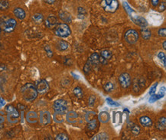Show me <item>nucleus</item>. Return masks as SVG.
Segmentation results:
<instances>
[{
	"label": "nucleus",
	"mask_w": 166,
	"mask_h": 140,
	"mask_svg": "<svg viewBox=\"0 0 166 140\" xmlns=\"http://www.w3.org/2000/svg\"><path fill=\"white\" fill-rule=\"evenodd\" d=\"M22 97L27 102H31L35 100L38 96V91L35 88V86L32 83H28L22 87L21 90Z\"/></svg>",
	"instance_id": "obj_1"
},
{
	"label": "nucleus",
	"mask_w": 166,
	"mask_h": 140,
	"mask_svg": "<svg viewBox=\"0 0 166 140\" xmlns=\"http://www.w3.org/2000/svg\"><path fill=\"white\" fill-rule=\"evenodd\" d=\"M17 22L12 18H2L0 19V29L5 32L9 33L15 30Z\"/></svg>",
	"instance_id": "obj_2"
},
{
	"label": "nucleus",
	"mask_w": 166,
	"mask_h": 140,
	"mask_svg": "<svg viewBox=\"0 0 166 140\" xmlns=\"http://www.w3.org/2000/svg\"><path fill=\"white\" fill-rule=\"evenodd\" d=\"M5 111L7 113V120L11 124L17 123L19 120V112L13 106L8 105L5 107Z\"/></svg>",
	"instance_id": "obj_3"
},
{
	"label": "nucleus",
	"mask_w": 166,
	"mask_h": 140,
	"mask_svg": "<svg viewBox=\"0 0 166 140\" xmlns=\"http://www.w3.org/2000/svg\"><path fill=\"white\" fill-rule=\"evenodd\" d=\"M55 34L58 37L68 38L71 34V31L68 24L60 23L55 28Z\"/></svg>",
	"instance_id": "obj_4"
},
{
	"label": "nucleus",
	"mask_w": 166,
	"mask_h": 140,
	"mask_svg": "<svg viewBox=\"0 0 166 140\" xmlns=\"http://www.w3.org/2000/svg\"><path fill=\"white\" fill-rule=\"evenodd\" d=\"M101 6L106 12L113 13L117 10L119 7V3L117 0H102Z\"/></svg>",
	"instance_id": "obj_5"
},
{
	"label": "nucleus",
	"mask_w": 166,
	"mask_h": 140,
	"mask_svg": "<svg viewBox=\"0 0 166 140\" xmlns=\"http://www.w3.org/2000/svg\"><path fill=\"white\" fill-rule=\"evenodd\" d=\"M53 109L55 110V113H58L65 114L67 110H68V103L67 101L62 99H59L55 101L53 104Z\"/></svg>",
	"instance_id": "obj_6"
},
{
	"label": "nucleus",
	"mask_w": 166,
	"mask_h": 140,
	"mask_svg": "<svg viewBox=\"0 0 166 140\" xmlns=\"http://www.w3.org/2000/svg\"><path fill=\"white\" fill-rule=\"evenodd\" d=\"M125 41L129 44H135L139 40V34L134 29H129L125 34Z\"/></svg>",
	"instance_id": "obj_7"
},
{
	"label": "nucleus",
	"mask_w": 166,
	"mask_h": 140,
	"mask_svg": "<svg viewBox=\"0 0 166 140\" xmlns=\"http://www.w3.org/2000/svg\"><path fill=\"white\" fill-rule=\"evenodd\" d=\"M35 88L38 91V94H44L49 90V84L46 80H40L37 82Z\"/></svg>",
	"instance_id": "obj_8"
},
{
	"label": "nucleus",
	"mask_w": 166,
	"mask_h": 140,
	"mask_svg": "<svg viewBox=\"0 0 166 140\" xmlns=\"http://www.w3.org/2000/svg\"><path fill=\"white\" fill-rule=\"evenodd\" d=\"M119 82L122 88L129 87L131 85V77L128 73H122L119 77Z\"/></svg>",
	"instance_id": "obj_9"
},
{
	"label": "nucleus",
	"mask_w": 166,
	"mask_h": 140,
	"mask_svg": "<svg viewBox=\"0 0 166 140\" xmlns=\"http://www.w3.org/2000/svg\"><path fill=\"white\" fill-rule=\"evenodd\" d=\"M40 123L42 126H47L50 124L51 121V116L50 112L48 111H42L40 113V116L38 118Z\"/></svg>",
	"instance_id": "obj_10"
},
{
	"label": "nucleus",
	"mask_w": 166,
	"mask_h": 140,
	"mask_svg": "<svg viewBox=\"0 0 166 140\" xmlns=\"http://www.w3.org/2000/svg\"><path fill=\"white\" fill-rule=\"evenodd\" d=\"M57 24H58V20H57V18L55 16H49L45 20V25L48 29H55Z\"/></svg>",
	"instance_id": "obj_11"
},
{
	"label": "nucleus",
	"mask_w": 166,
	"mask_h": 140,
	"mask_svg": "<svg viewBox=\"0 0 166 140\" xmlns=\"http://www.w3.org/2000/svg\"><path fill=\"white\" fill-rule=\"evenodd\" d=\"M26 118L27 122L31 124H34V123H38V115L36 112L35 111H29L26 113Z\"/></svg>",
	"instance_id": "obj_12"
},
{
	"label": "nucleus",
	"mask_w": 166,
	"mask_h": 140,
	"mask_svg": "<svg viewBox=\"0 0 166 140\" xmlns=\"http://www.w3.org/2000/svg\"><path fill=\"white\" fill-rule=\"evenodd\" d=\"M78 119V114L75 111H69L66 113V120L69 123H76Z\"/></svg>",
	"instance_id": "obj_13"
},
{
	"label": "nucleus",
	"mask_w": 166,
	"mask_h": 140,
	"mask_svg": "<svg viewBox=\"0 0 166 140\" xmlns=\"http://www.w3.org/2000/svg\"><path fill=\"white\" fill-rule=\"evenodd\" d=\"M165 87H163L161 88V90H160V91L158 92V94H152V95H151L150 98H149V103H154V102H155V101L158 100L162 98V97L165 96Z\"/></svg>",
	"instance_id": "obj_14"
},
{
	"label": "nucleus",
	"mask_w": 166,
	"mask_h": 140,
	"mask_svg": "<svg viewBox=\"0 0 166 140\" xmlns=\"http://www.w3.org/2000/svg\"><path fill=\"white\" fill-rule=\"evenodd\" d=\"M131 18L132 20L133 21L135 24H136L137 25H139V26L142 27V28H143V27H146L147 25H148V22H147L146 20L143 17H136V18L131 17Z\"/></svg>",
	"instance_id": "obj_15"
},
{
	"label": "nucleus",
	"mask_w": 166,
	"mask_h": 140,
	"mask_svg": "<svg viewBox=\"0 0 166 140\" xmlns=\"http://www.w3.org/2000/svg\"><path fill=\"white\" fill-rule=\"evenodd\" d=\"M59 17L63 22H67V23H70L72 21V18H71V15L70 13H68V12L66 11H61L59 13Z\"/></svg>",
	"instance_id": "obj_16"
},
{
	"label": "nucleus",
	"mask_w": 166,
	"mask_h": 140,
	"mask_svg": "<svg viewBox=\"0 0 166 140\" xmlns=\"http://www.w3.org/2000/svg\"><path fill=\"white\" fill-rule=\"evenodd\" d=\"M13 13L15 17L20 20H23L25 18V16H26L25 12L24 9H22V8H15V9H14Z\"/></svg>",
	"instance_id": "obj_17"
},
{
	"label": "nucleus",
	"mask_w": 166,
	"mask_h": 140,
	"mask_svg": "<svg viewBox=\"0 0 166 140\" xmlns=\"http://www.w3.org/2000/svg\"><path fill=\"white\" fill-rule=\"evenodd\" d=\"M99 121L102 123H108L110 120V116L107 112H101L98 116Z\"/></svg>",
	"instance_id": "obj_18"
},
{
	"label": "nucleus",
	"mask_w": 166,
	"mask_h": 140,
	"mask_svg": "<svg viewBox=\"0 0 166 140\" xmlns=\"http://www.w3.org/2000/svg\"><path fill=\"white\" fill-rule=\"evenodd\" d=\"M139 122L140 123H141V125L145 127H149L152 125V121L151 119L146 116L140 117Z\"/></svg>",
	"instance_id": "obj_19"
},
{
	"label": "nucleus",
	"mask_w": 166,
	"mask_h": 140,
	"mask_svg": "<svg viewBox=\"0 0 166 140\" xmlns=\"http://www.w3.org/2000/svg\"><path fill=\"white\" fill-rule=\"evenodd\" d=\"M155 126L157 127L159 130H165L166 127V120L165 117H162L158 121V123L155 124Z\"/></svg>",
	"instance_id": "obj_20"
},
{
	"label": "nucleus",
	"mask_w": 166,
	"mask_h": 140,
	"mask_svg": "<svg viewBox=\"0 0 166 140\" xmlns=\"http://www.w3.org/2000/svg\"><path fill=\"white\" fill-rule=\"evenodd\" d=\"M141 34H142V38L146 40H149L151 37V31L146 27H143L141 29Z\"/></svg>",
	"instance_id": "obj_21"
},
{
	"label": "nucleus",
	"mask_w": 166,
	"mask_h": 140,
	"mask_svg": "<svg viewBox=\"0 0 166 140\" xmlns=\"http://www.w3.org/2000/svg\"><path fill=\"white\" fill-rule=\"evenodd\" d=\"M100 57H99V55L97 53H94L93 55L90 56V57L89 58V61H90L92 65H97L99 63H100Z\"/></svg>",
	"instance_id": "obj_22"
},
{
	"label": "nucleus",
	"mask_w": 166,
	"mask_h": 140,
	"mask_svg": "<svg viewBox=\"0 0 166 140\" xmlns=\"http://www.w3.org/2000/svg\"><path fill=\"white\" fill-rule=\"evenodd\" d=\"M57 48L59 51H63L67 50L68 48V42H66L65 41H59V42L57 43V45H56Z\"/></svg>",
	"instance_id": "obj_23"
},
{
	"label": "nucleus",
	"mask_w": 166,
	"mask_h": 140,
	"mask_svg": "<svg viewBox=\"0 0 166 140\" xmlns=\"http://www.w3.org/2000/svg\"><path fill=\"white\" fill-rule=\"evenodd\" d=\"M93 140H107L109 139V136L107 135L105 132H100V133H98L95 135L94 136H93V138L91 139Z\"/></svg>",
	"instance_id": "obj_24"
},
{
	"label": "nucleus",
	"mask_w": 166,
	"mask_h": 140,
	"mask_svg": "<svg viewBox=\"0 0 166 140\" xmlns=\"http://www.w3.org/2000/svg\"><path fill=\"white\" fill-rule=\"evenodd\" d=\"M112 55H113L112 52L109 50H103L100 53V57L106 61L110 59L112 57Z\"/></svg>",
	"instance_id": "obj_25"
},
{
	"label": "nucleus",
	"mask_w": 166,
	"mask_h": 140,
	"mask_svg": "<svg viewBox=\"0 0 166 140\" xmlns=\"http://www.w3.org/2000/svg\"><path fill=\"white\" fill-rule=\"evenodd\" d=\"M64 114L58 113H55L54 114V120L57 123H63L64 121Z\"/></svg>",
	"instance_id": "obj_26"
},
{
	"label": "nucleus",
	"mask_w": 166,
	"mask_h": 140,
	"mask_svg": "<svg viewBox=\"0 0 166 140\" xmlns=\"http://www.w3.org/2000/svg\"><path fill=\"white\" fill-rule=\"evenodd\" d=\"M96 114L94 111H89L85 114V120L87 122H90L94 119H96Z\"/></svg>",
	"instance_id": "obj_27"
},
{
	"label": "nucleus",
	"mask_w": 166,
	"mask_h": 140,
	"mask_svg": "<svg viewBox=\"0 0 166 140\" xmlns=\"http://www.w3.org/2000/svg\"><path fill=\"white\" fill-rule=\"evenodd\" d=\"M32 20L35 22V23L40 24V23H42V22H43L44 17H43V16H42V14L36 13L32 16Z\"/></svg>",
	"instance_id": "obj_28"
},
{
	"label": "nucleus",
	"mask_w": 166,
	"mask_h": 140,
	"mask_svg": "<svg viewBox=\"0 0 166 140\" xmlns=\"http://www.w3.org/2000/svg\"><path fill=\"white\" fill-rule=\"evenodd\" d=\"M9 8V2L7 0H0V10L5 11Z\"/></svg>",
	"instance_id": "obj_29"
},
{
	"label": "nucleus",
	"mask_w": 166,
	"mask_h": 140,
	"mask_svg": "<svg viewBox=\"0 0 166 140\" xmlns=\"http://www.w3.org/2000/svg\"><path fill=\"white\" fill-rule=\"evenodd\" d=\"M74 94L75 96H76L78 99L83 98V91H82V89H81V87H75L74 90Z\"/></svg>",
	"instance_id": "obj_30"
},
{
	"label": "nucleus",
	"mask_w": 166,
	"mask_h": 140,
	"mask_svg": "<svg viewBox=\"0 0 166 140\" xmlns=\"http://www.w3.org/2000/svg\"><path fill=\"white\" fill-rule=\"evenodd\" d=\"M87 129H89V130H94V129H96V126H97L96 119H94V120L90 121V122H87Z\"/></svg>",
	"instance_id": "obj_31"
},
{
	"label": "nucleus",
	"mask_w": 166,
	"mask_h": 140,
	"mask_svg": "<svg viewBox=\"0 0 166 140\" xmlns=\"http://www.w3.org/2000/svg\"><path fill=\"white\" fill-rule=\"evenodd\" d=\"M130 129H131V132L134 135H138V134L140 132V128L137 125L133 124V123H132V125L130 126Z\"/></svg>",
	"instance_id": "obj_32"
},
{
	"label": "nucleus",
	"mask_w": 166,
	"mask_h": 140,
	"mask_svg": "<svg viewBox=\"0 0 166 140\" xmlns=\"http://www.w3.org/2000/svg\"><path fill=\"white\" fill-rule=\"evenodd\" d=\"M104 90H105V91H107V92H111V91H113V90H114V85L111 82H108V83H106L105 86H104Z\"/></svg>",
	"instance_id": "obj_33"
},
{
	"label": "nucleus",
	"mask_w": 166,
	"mask_h": 140,
	"mask_svg": "<svg viewBox=\"0 0 166 140\" xmlns=\"http://www.w3.org/2000/svg\"><path fill=\"white\" fill-rule=\"evenodd\" d=\"M122 5H123L124 9H126V11L127 12V13L129 14V15H131L132 12H133V10L131 9V7L129 6L126 2H123V3H122Z\"/></svg>",
	"instance_id": "obj_34"
},
{
	"label": "nucleus",
	"mask_w": 166,
	"mask_h": 140,
	"mask_svg": "<svg viewBox=\"0 0 166 140\" xmlns=\"http://www.w3.org/2000/svg\"><path fill=\"white\" fill-rule=\"evenodd\" d=\"M55 139L56 140H68L69 139V138H68V136H67L65 133H60L56 136Z\"/></svg>",
	"instance_id": "obj_35"
},
{
	"label": "nucleus",
	"mask_w": 166,
	"mask_h": 140,
	"mask_svg": "<svg viewBox=\"0 0 166 140\" xmlns=\"http://www.w3.org/2000/svg\"><path fill=\"white\" fill-rule=\"evenodd\" d=\"M91 63H90V61H89V59H88L87 62L86 63L85 66H84V68H83V70H84L85 74H88V73L90 72V69H91Z\"/></svg>",
	"instance_id": "obj_36"
},
{
	"label": "nucleus",
	"mask_w": 166,
	"mask_h": 140,
	"mask_svg": "<svg viewBox=\"0 0 166 140\" xmlns=\"http://www.w3.org/2000/svg\"><path fill=\"white\" fill-rule=\"evenodd\" d=\"M107 103L109 106H113V107H119L120 106V103H116L115 101H113L111 98H107Z\"/></svg>",
	"instance_id": "obj_37"
},
{
	"label": "nucleus",
	"mask_w": 166,
	"mask_h": 140,
	"mask_svg": "<svg viewBox=\"0 0 166 140\" xmlns=\"http://www.w3.org/2000/svg\"><path fill=\"white\" fill-rule=\"evenodd\" d=\"M158 57L159 58L161 61H163V65H164V67H165V61H166V57H165V54L164 52H159L158 54Z\"/></svg>",
	"instance_id": "obj_38"
},
{
	"label": "nucleus",
	"mask_w": 166,
	"mask_h": 140,
	"mask_svg": "<svg viewBox=\"0 0 166 140\" xmlns=\"http://www.w3.org/2000/svg\"><path fill=\"white\" fill-rule=\"evenodd\" d=\"M95 101H96V96L92 95V96H90V98L88 100V105L90 107H93L95 103Z\"/></svg>",
	"instance_id": "obj_39"
},
{
	"label": "nucleus",
	"mask_w": 166,
	"mask_h": 140,
	"mask_svg": "<svg viewBox=\"0 0 166 140\" xmlns=\"http://www.w3.org/2000/svg\"><path fill=\"white\" fill-rule=\"evenodd\" d=\"M5 113L4 112L0 111V128H2L3 123L5 122Z\"/></svg>",
	"instance_id": "obj_40"
},
{
	"label": "nucleus",
	"mask_w": 166,
	"mask_h": 140,
	"mask_svg": "<svg viewBox=\"0 0 166 140\" xmlns=\"http://www.w3.org/2000/svg\"><path fill=\"white\" fill-rule=\"evenodd\" d=\"M44 50L46 51V53H47V55H48V57H52L53 52L51 50L50 47L48 46V45H45V47H44Z\"/></svg>",
	"instance_id": "obj_41"
},
{
	"label": "nucleus",
	"mask_w": 166,
	"mask_h": 140,
	"mask_svg": "<svg viewBox=\"0 0 166 140\" xmlns=\"http://www.w3.org/2000/svg\"><path fill=\"white\" fill-rule=\"evenodd\" d=\"M158 83H155L154 85L150 88V90H149V94L150 95H152V94H155V91H156V88H157Z\"/></svg>",
	"instance_id": "obj_42"
},
{
	"label": "nucleus",
	"mask_w": 166,
	"mask_h": 140,
	"mask_svg": "<svg viewBox=\"0 0 166 140\" xmlns=\"http://www.w3.org/2000/svg\"><path fill=\"white\" fill-rule=\"evenodd\" d=\"M86 15V11L84 9H82V8H79L78 9V16H85Z\"/></svg>",
	"instance_id": "obj_43"
},
{
	"label": "nucleus",
	"mask_w": 166,
	"mask_h": 140,
	"mask_svg": "<svg viewBox=\"0 0 166 140\" xmlns=\"http://www.w3.org/2000/svg\"><path fill=\"white\" fill-rule=\"evenodd\" d=\"M158 35L162 37H165L166 35V29H161L158 31Z\"/></svg>",
	"instance_id": "obj_44"
},
{
	"label": "nucleus",
	"mask_w": 166,
	"mask_h": 140,
	"mask_svg": "<svg viewBox=\"0 0 166 140\" xmlns=\"http://www.w3.org/2000/svg\"><path fill=\"white\" fill-rule=\"evenodd\" d=\"M165 9V2H162L161 5H160L159 7V11H164Z\"/></svg>",
	"instance_id": "obj_45"
},
{
	"label": "nucleus",
	"mask_w": 166,
	"mask_h": 140,
	"mask_svg": "<svg viewBox=\"0 0 166 140\" xmlns=\"http://www.w3.org/2000/svg\"><path fill=\"white\" fill-rule=\"evenodd\" d=\"M152 4L153 6H157L158 3H159V0H151Z\"/></svg>",
	"instance_id": "obj_46"
},
{
	"label": "nucleus",
	"mask_w": 166,
	"mask_h": 140,
	"mask_svg": "<svg viewBox=\"0 0 166 140\" xmlns=\"http://www.w3.org/2000/svg\"><path fill=\"white\" fill-rule=\"evenodd\" d=\"M5 105V101L4 99L2 98V97H0V108Z\"/></svg>",
	"instance_id": "obj_47"
},
{
	"label": "nucleus",
	"mask_w": 166,
	"mask_h": 140,
	"mask_svg": "<svg viewBox=\"0 0 166 140\" xmlns=\"http://www.w3.org/2000/svg\"><path fill=\"white\" fill-rule=\"evenodd\" d=\"M18 108H19L22 111H24V109L26 107H25V106L22 105V104H18Z\"/></svg>",
	"instance_id": "obj_48"
},
{
	"label": "nucleus",
	"mask_w": 166,
	"mask_h": 140,
	"mask_svg": "<svg viewBox=\"0 0 166 140\" xmlns=\"http://www.w3.org/2000/svg\"><path fill=\"white\" fill-rule=\"evenodd\" d=\"M44 1L45 2H47L48 4H53V3H55L56 0H44Z\"/></svg>",
	"instance_id": "obj_49"
},
{
	"label": "nucleus",
	"mask_w": 166,
	"mask_h": 140,
	"mask_svg": "<svg viewBox=\"0 0 166 140\" xmlns=\"http://www.w3.org/2000/svg\"><path fill=\"white\" fill-rule=\"evenodd\" d=\"M71 74H72L73 76H74V78L79 79V76H78V75H76V74H74V73H72Z\"/></svg>",
	"instance_id": "obj_50"
},
{
	"label": "nucleus",
	"mask_w": 166,
	"mask_h": 140,
	"mask_svg": "<svg viewBox=\"0 0 166 140\" xmlns=\"http://www.w3.org/2000/svg\"><path fill=\"white\" fill-rule=\"evenodd\" d=\"M163 48H164V49H166V42L165 41L163 42Z\"/></svg>",
	"instance_id": "obj_51"
},
{
	"label": "nucleus",
	"mask_w": 166,
	"mask_h": 140,
	"mask_svg": "<svg viewBox=\"0 0 166 140\" xmlns=\"http://www.w3.org/2000/svg\"><path fill=\"white\" fill-rule=\"evenodd\" d=\"M0 32H1V29H0Z\"/></svg>",
	"instance_id": "obj_52"
},
{
	"label": "nucleus",
	"mask_w": 166,
	"mask_h": 140,
	"mask_svg": "<svg viewBox=\"0 0 166 140\" xmlns=\"http://www.w3.org/2000/svg\"><path fill=\"white\" fill-rule=\"evenodd\" d=\"M0 47H1V44H0Z\"/></svg>",
	"instance_id": "obj_53"
}]
</instances>
